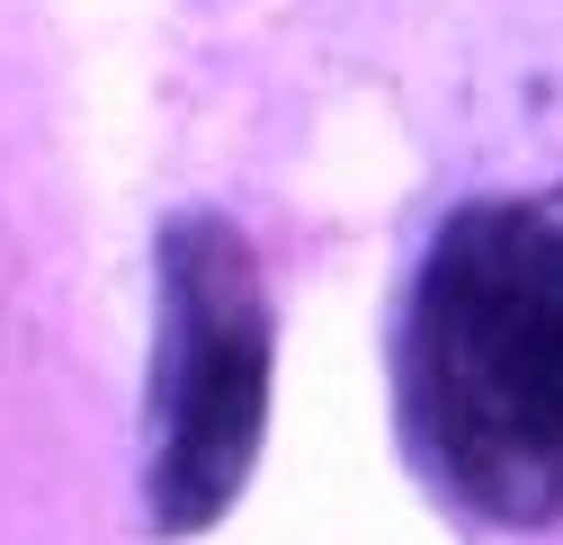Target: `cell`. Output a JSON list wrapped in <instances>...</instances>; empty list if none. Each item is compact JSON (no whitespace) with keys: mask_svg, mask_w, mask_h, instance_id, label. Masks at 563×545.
<instances>
[{"mask_svg":"<svg viewBox=\"0 0 563 545\" xmlns=\"http://www.w3.org/2000/svg\"><path fill=\"white\" fill-rule=\"evenodd\" d=\"M394 430L456 519H563V215L474 197L420 251L394 322Z\"/></svg>","mask_w":563,"mask_h":545,"instance_id":"obj_1","label":"cell"},{"mask_svg":"<svg viewBox=\"0 0 563 545\" xmlns=\"http://www.w3.org/2000/svg\"><path fill=\"white\" fill-rule=\"evenodd\" d=\"M277 313L233 215H170L153 242V367H144V519L206 536L251 483L268 438Z\"/></svg>","mask_w":563,"mask_h":545,"instance_id":"obj_2","label":"cell"}]
</instances>
